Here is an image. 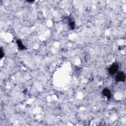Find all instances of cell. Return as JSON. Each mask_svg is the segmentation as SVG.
Segmentation results:
<instances>
[{
	"mask_svg": "<svg viewBox=\"0 0 126 126\" xmlns=\"http://www.w3.org/2000/svg\"><path fill=\"white\" fill-rule=\"evenodd\" d=\"M119 68V65L117 64H114L112 65L111 67L109 68L108 71L110 73V74L113 75L117 71Z\"/></svg>",
	"mask_w": 126,
	"mask_h": 126,
	"instance_id": "obj_2",
	"label": "cell"
},
{
	"mask_svg": "<svg viewBox=\"0 0 126 126\" xmlns=\"http://www.w3.org/2000/svg\"><path fill=\"white\" fill-rule=\"evenodd\" d=\"M103 95L106 97L108 99H109L111 97V93L109 90L108 89H104L103 90Z\"/></svg>",
	"mask_w": 126,
	"mask_h": 126,
	"instance_id": "obj_3",
	"label": "cell"
},
{
	"mask_svg": "<svg viewBox=\"0 0 126 126\" xmlns=\"http://www.w3.org/2000/svg\"><path fill=\"white\" fill-rule=\"evenodd\" d=\"M125 78L126 76L123 72H118L116 76V80L118 82H123L125 80Z\"/></svg>",
	"mask_w": 126,
	"mask_h": 126,
	"instance_id": "obj_1",
	"label": "cell"
},
{
	"mask_svg": "<svg viewBox=\"0 0 126 126\" xmlns=\"http://www.w3.org/2000/svg\"><path fill=\"white\" fill-rule=\"evenodd\" d=\"M17 43H18V46H19V48H21V49H24V46H23V45L22 44V43L20 41H18L17 42Z\"/></svg>",
	"mask_w": 126,
	"mask_h": 126,
	"instance_id": "obj_4",
	"label": "cell"
}]
</instances>
